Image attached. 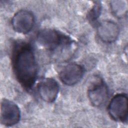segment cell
<instances>
[{
    "instance_id": "1",
    "label": "cell",
    "mask_w": 128,
    "mask_h": 128,
    "mask_svg": "<svg viewBox=\"0 0 128 128\" xmlns=\"http://www.w3.org/2000/svg\"><path fill=\"white\" fill-rule=\"evenodd\" d=\"M12 65L14 74L20 84L30 89L37 78L38 68L32 46L26 43H18L14 47Z\"/></svg>"
},
{
    "instance_id": "5",
    "label": "cell",
    "mask_w": 128,
    "mask_h": 128,
    "mask_svg": "<svg viewBox=\"0 0 128 128\" xmlns=\"http://www.w3.org/2000/svg\"><path fill=\"white\" fill-rule=\"evenodd\" d=\"M88 98L92 104L96 107L104 106L108 98V90L105 82L98 80L94 82L88 90Z\"/></svg>"
},
{
    "instance_id": "4",
    "label": "cell",
    "mask_w": 128,
    "mask_h": 128,
    "mask_svg": "<svg viewBox=\"0 0 128 128\" xmlns=\"http://www.w3.org/2000/svg\"><path fill=\"white\" fill-rule=\"evenodd\" d=\"M14 30L20 34H26L32 30L34 24V16L28 10H22L16 12L12 20Z\"/></svg>"
},
{
    "instance_id": "6",
    "label": "cell",
    "mask_w": 128,
    "mask_h": 128,
    "mask_svg": "<svg viewBox=\"0 0 128 128\" xmlns=\"http://www.w3.org/2000/svg\"><path fill=\"white\" fill-rule=\"evenodd\" d=\"M84 74V68L76 63H70L66 66L60 71V78L63 84L73 86L78 82Z\"/></svg>"
},
{
    "instance_id": "9",
    "label": "cell",
    "mask_w": 128,
    "mask_h": 128,
    "mask_svg": "<svg viewBox=\"0 0 128 128\" xmlns=\"http://www.w3.org/2000/svg\"><path fill=\"white\" fill-rule=\"evenodd\" d=\"M97 34L102 41L112 43L116 41L120 34L118 24L111 20H103L97 27Z\"/></svg>"
},
{
    "instance_id": "2",
    "label": "cell",
    "mask_w": 128,
    "mask_h": 128,
    "mask_svg": "<svg viewBox=\"0 0 128 128\" xmlns=\"http://www.w3.org/2000/svg\"><path fill=\"white\" fill-rule=\"evenodd\" d=\"M108 112L112 120L126 122L128 116L127 94L122 93L115 95L109 103Z\"/></svg>"
},
{
    "instance_id": "10",
    "label": "cell",
    "mask_w": 128,
    "mask_h": 128,
    "mask_svg": "<svg viewBox=\"0 0 128 128\" xmlns=\"http://www.w3.org/2000/svg\"><path fill=\"white\" fill-rule=\"evenodd\" d=\"M110 8L114 14L118 17L121 18L127 12L126 2L124 0H114L110 2Z\"/></svg>"
},
{
    "instance_id": "8",
    "label": "cell",
    "mask_w": 128,
    "mask_h": 128,
    "mask_svg": "<svg viewBox=\"0 0 128 128\" xmlns=\"http://www.w3.org/2000/svg\"><path fill=\"white\" fill-rule=\"evenodd\" d=\"M38 43L48 50H54L57 48L62 42L60 34L56 30L50 28L40 30L36 34Z\"/></svg>"
},
{
    "instance_id": "7",
    "label": "cell",
    "mask_w": 128,
    "mask_h": 128,
    "mask_svg": "<svg viewBox=\"0 0 128 128\" xmlns=\"http://www.w3.org/2000/svg\"><path fill=\"white\" fill-rule=\"evenodd\" d=\"M59 90L58 83L52 78H45L38 85V92L40 98L47 102H52L56 100Z\"/></svg>"
},
{
    "instance_id": "3",
    "label": "cell",
    "mask_w": 128,
    "mask_h": 128,
    "mask_svg": "<svg viewBox=\"0 0 128 128\" xmlns=\"http://www.w3.org/2000/svg\"><path fill=\"white\" fill-rule=\"evenodd\" d=\"M20 118L18 106L9 100L3 99L0 104V123L5 126H12L18 122Z\"/></svg>"
},
{
    "instance_id": "11",
    "label": "cell",
    "mask_w": 128,
    "mask_h": 128,
    "mask_svg": "<svg viewBox=\"0 0 128 128\" xmlns=\"http://www.w3.org/2000/svg\"><path fill=\"white\" fill-rule=\"evenodd\" d=\"M102 8L100 2L99 1L95 2L92 8L88 13V20L92 22L96 20L100 15Z\"/></svg>"
}]
</instances>
